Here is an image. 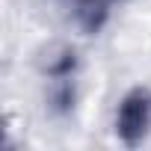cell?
I'll list each match as a JSON object with an SVG mask.
<instances>
[{"instance_id":"obj_1","label":"cell","mask_w":151,"mask_h":151,"mask_svg":"<svg viewBox=\"0 0 151 151\" xmlns=\"http://www.w3.org/2000/svg\"><path fill=\"white\" fill-rule=\"evenodd\" d=\"M148 130H151V95L142 92V89H136L119 107L116 133L122 136L124 145H139Z\"/></svg>"}]
</instances>
